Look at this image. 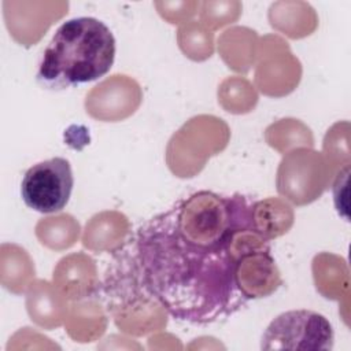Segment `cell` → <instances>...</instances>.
Returning <instances> with one entry per match:
<instances>
[{"label": "cell", "mask_w": 351, "mask_h": 351, "mask_svg": "<svg viewBox=\"0 0 351 351\" xmlns=\"http://www.w3.org/2000/svg\"><path fill=\"white\" fill-rule=\"evenodd\" d=\"M255 204L243 195L202 191L143 223L136 233V263L144 288L177 319L211 324L245 306L243 261L269 250L267 241L241 248L259 230Z\"/></svg>", "instance_id": "obj_1"}, {"label": "cell", "mask_w": 351, "mask_h": 351, "mask_svg": "<svg viewBox=\"0 0 351 351\" xmlns=\"http://www.w3.org/2000/svg\"><path fill=\"white\" fill-rule=\"evenodd\" d=\"M115 59V38L110 27L92 16L63 22L43 52L37 81L60 90L106 75Z\"/></svg>", "instance_id": "obj_2"}, {"label": "cell", "mask_w": 351, "mask_h": 351, "mask_svg": "<svg viewBox=\"0 0 351 351\" xmlns=\"http://www.w3.org/2000/svg\"><path fill=\"white\" fill-rule=\"evenodd\" d=\"M335 333L330 322L313 310H289L266 328L262 350H332Z\"/></svg>", "instance_id": "obj_3"}, {"label": "cell", "mask_w": 351, "mask_h": 351, "mask_svg": "<svg viewBox=\"0 0 351 351\" xmlns=\"http://www.w3.org/2000/svg\"><path fill=\"white\" fill-rule=\"evenodd\" d=\"M73 186L74 176L70 162L55 156L27 169L21 182V196L29 208L52 214L66 207Z\"/></svg>", "instance_id": "obj_4"}, {"label": "cell", "mask_w": 351, "mask_h": 351, "mask_svg": "<svg viewBox=\"0 0 351 351\" xmlns=\"http://www.w3.org/2000/svg\"><path fill=\"white\" fill-rule=\"evenodd\" d=\"M347 180H348V166L346 167L344 173L337 176V180L333 186V196H335V206L337 213L341 214L348 221L347 214Z\"/></svg>", "instance_id": "obj_5"}]
</instances>
